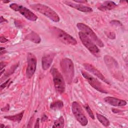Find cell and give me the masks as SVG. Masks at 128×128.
<instances>
[{
  "mask_svg": "<svg viewBox=\"0 0 128 128\" xmlns=\"http://www.w3.org/2000/svg\"><path fill=\"white\" fill-rule=\"evenodd\" d=\"M6 52V50H5V48H2V47H1L0 48V55H2V52Z\"/></svg>",
  "mask_w": 128,
  "mask_h": 128,
  "instance_id": "obj_31",
  "label": "cell"
},
{
  "mask_svg": "<svg viewBox=\"0 0 128 128\" xmlns=\"http://www.w3.org/2000/svg\"><path fill=\"white\" fill-rule=\"evenodd\" d=\"M30 8L46 17L49 18L51 20L57 22L60 20L58 15L50 7L41 4H33L30 6Z\"/></svg>",
  "mask_w": 128,
  "mask_h": 128,
  "instance_id": "obj_2",
  "label": "cell"
},
{
  "mask_svg": "<svg viewBox=\"0 0 128 128\" xmlns=\"http://www.w3.org/2000/svg\"><path fill=\"white\" fill-rule=\"evenodd\" d=\"M52 76L54 86L56 92L61 94L64 92L66 88L65 82L62 74L56 68H53L50 70Z\"/></svg>",
  "mask_w": 128,
  "mask_h": 128,
  "instance_id": "obj_4",
  "label": "cell"
},
{
  "mask_svg": "<svg viewBox=\"0 0 128 128\" xmlns=\"http://www.w3.org/2000/svg\"><path fill=\"white\" fill-rule=\"evenodd\" d=\"M0 126V128H4V126L3 124H1Z\"/></svg>",
  "mask_w": 128,
  "mask_h": 128,
  "instance_id": "obj_35",
  "label": "cell"
},
{
  "mask_svg": "<svg viewBox=\"0 0 128 128\" xmlns=\"http://www.w3.org/2000/svg\"><path fill=\"white\" fill-rule=\"evenodd\" d=\"M112 112H113L114 113H118V112H120V110H117V109H115V108H112Z\"/></svg>",
  "mask_w": 128,
  "mask_h": 128,
  "instance_id": "obj_32",
  "label": "cell"
},
{
  "mask_svg": "<svg viewBox=\"0 0 128 128\" xmlns=\"http://www.w3.org/2000/svg\"><path fill=\"white\" fill-rule=\"evenodd\" d=\"M9 108H10V106L8 104H7L4 108V110L3 109H1V110L2 111H4V112H7L9 110Z\"/></svg>",
  "mask_w": 128,
  "mask_h": 128,
  "instance_id": "obj_28",
  "label": "cell"
},
{
  "mask_svg": "<svg viewBox=\"0 0 128 128\" xmlns=\"http://www.w3.org/2000/svg\"><path fill=\"white\" fill-rule=\"evenodd\" d=\"M8 41V40L6 39L5 37L2 36L0 37V42L4 43V42H6Z\"/></svg>",
  "mask_w": 128,
  "mask_h": 128,
  "instance_id": "obj_26",
  "label": "cell"
},
{
  "mask_svg": "<svg viewBox=\"0 0 128 128\" xmlns=\"http://www.w3.org/2000/svg\"><path fill=\"white\" fill-rule=\"evenodd\" d=\"M84 108H85V110H86V112H88V114L89 116L92 119V120H94V114L92 112V110H91L90 107L89 106L88 104H86L84 106Z\"/></svg>",
  "mask_w": 128,
  "mask_h": 128,
  "instance_id": "obj_22",
  "label": "cell"
},
{
  "mask_svg": "<svg viewBox=\"0 0 128 128\" xmlns=\"http://www.w3.org/2000/svg\"><path fill=\"white\" fill-rule=\"evenodd\" d=\"M24 112V110H23L22 112H20V113H18L15 115L5 116H4V118H6L7 120H8L10 121L20 122L22 118Z\"/></svg>",
  "mask_w": 128,
  "mask_h": 128,
  "instance_id": "obj_18",
  "label": "cell"
},
{
  "mask_svg": "<svg viewBox=\"0 0 128 128\" xmlns=\"http://www.w3.org/2000/svg\"><path fill=\"white\" fill-rule=\"evenodd\" d=\"M76 26L81 32L85 34L97 46L100 47H103L104 46L102 42L98 37L96 34L90 27L82 22L78 23Z\"/></svg>",
  "mask_w": 128,
  "mask_h": 128,
  "instance_id": "obj_5",
  "label": "cell"
},
{
  "mask_svg": "<svg viewBox=\"0 0 128 128\" xmlns=\"http://www.w3.org/2000/svg\"><path fill=\"white\" fill-rule=\"evenodd\" d=\"M54 54H50L44 56L42 59V66L44 70H47L50 66L53 61Z\"/></svg>",
  "mask_w": 128,
  "mask_h": 128,
  "instance_id": "obj_14",
  "label": "cell"
},
{
  "mask_svg": "<svg viewBox=\"0 0 128 128\" xmlns=\"http://www.w3.org/2000/svg\"><path fill=\"white\" fill-rule=\"evenodd\" d=\"M79 38L82 44L94 55L96 56L100 52V50L96 44L84 33L80 32H78Z\"/></svg>",
  "mask_w": 128,
  "mask_h": 128,
  "instance_id": "obj_7",
  "label": "cell"
},
{
  "mask_svg": "<svg viewBox=\"0 0 128 128\" xmlns=\"http://www.w3.org/2000/svg\"><path fill=\"white\" fill-rule=\"evenodd\" d=\"M64 3L66 4L68 6H69L72 8H75L80 12H92V10L91 8L82 5L80 4H75L74 2H72L68 1H63Z\"/></svg>",
  "mask_w": 128,
  "mask_h": 128,
  "instance_id": "obj_13",
  "label": "cell"
},
{
  "mask_svg": "<svg viewBox=\"0 0 128 128\" xmlns=\"http://www.w3.org/2000/svg\"><path fill=\"white\" fill-rule=\"evenodd\" d=\"M0 24H2V22H7L8 21L6 20L5 18H3V16H0Z\"/></svg>",
  "mask_w": 128,
  "mask_h": 128,
  "instance_id": "obj_30",
  "label": "cell"
},
{
  "mask_svg": "<svg viewBox=\"0 0 128 128\" xmlns=\"http://www.w3.org/2000/svg\"><path fill=\"white\" fill-rule=\"evenodd\" d=\"M72 110L77 121L82 126H86L88 124V120L85 116L83 110L76 102H73L72 104Z\"/></svg>",
  "mask_w": 128,
  "mask_h": 128,
  "instance_id": "obj_6",
  "label": "cell"
},
{
  "mask_svg": "<svg viewBox=\"0 0 128 128\" xmlns=\"http://www.w3.org/2000/svg\"><path fill=\"white\" fill-rule=\"evenodd\" d=\"M60 66L66 82L70 84L74 74V65L72 61L68 58H63L60 62Z\"/></svg>",
  "mask_w": 128,
  "mask_h": 128,
  "instance_id": "obj_1",
  "label": "cell"
},
{
  "mask_svg": "<svg viewBox=\"0 0 128 128\" xmlns=\"http://www.w3.org/2000/svg\"><path fill=\"white\" fill-rule=\"evenodd\" d=\"M64 106V104L61 100H58L52 103L50 105V108L52 110H56L62 109Z\"/></svg>",
  "mask_w": 128,
  "mask_h": 128,
  "instance_id": "obj_21",
  "label": "cell"
},
{
  "mask_svg": "<svg viewBox=\"0 0 128 128\" xmlns=\"http://www.w3.org/2000/svg\"><path fill=\"white\" fill-rule=\"evenodd\" d=\"M10 79L8 80L5 82H4V84H2L0 85V90H2V89H4V88H5L7 86V85H8V82H10Z\"/></svg>",
  "mask_w": 128,
  "mask_h": 128,
  "instance_id": "obj_24",
  "label": "cell"
},
{
  "mask_svg": "<svg viewBox=\"0 0 128 128\" xmlns=\"http://www.w3.org/2000/svg\"><path fill=\"white\" fill-rule=\"evenodd\" d=\"M39 122H40V118H38L36 119V124H35V126H34V128H39L40 126H39Z\"/></svg>",
  "mask_w": 128,
  "mask_h": 128,
  "instance_id": "obj_27",
  "label": "cell"
},
{
  "mask_svg": "<svg viewBox=\"0 0 128 128\" xmlns=\"http://www.w3.org/2000/svg\"><path fill=\"white\" fill-rule=\"evenodd\" d=\"M50 30L56 38L66 44L76 45L78 43L76 40L72 36L58 28L52 26L50 28Z\"/></svg>",
  "mask_w": 128,
  "mask_h": 128,
  "instance_id": "obj_3",
  "label": "cell"
},
{
  "mask_svg": "<svg viewBox=\"0 0 128 128\" xmlns=\"http://www.w3.org/2000/svg\"><path fill=\"white\" fill-rule=\"evenodd\" d=\"M10 7L11 9L16 12H18L27 20L30 21L34 22L38 19V16L34 14L26 8L23 6L22 5L13 3L10 5Z\"/></svg>",
  "mask_w": 128,
  "mask_h": 128,
  "instance_id": "obj_8",
  "label": "cell"
},
{
  "mask_svg": "<svg viewBox=\"0 0 128 128\" xmlns=\"http://www.w3.org/2000/svg\"><path fill=\"white\" fill-rule=\"evenodd\" d=\"M28 66L26 69V76L28 78H31L34 74L36 68L37 60L35 56L32 53H28L27 56Z\"/></svg>",
  "mask_w": 128,
  "mask_h": 128,
  "instance_id": "obj_9",
  "label": "cell"
},
{
  "mask_svg": "<svg viewBox=\"0 0 128 128\" xmlns=\"http://www.w3.org/2000/svg\"><path fill=\"white\" fill-rule=\"evenodd\" d=\"M84 66L86 70H87L88 71L92 73L95 76L98 77V78H100V80H102L104 82L106 83L107 84H110V82L104 76V75L92 65L90 64L85 63V64H84Z\"/></svg>",
  "mask_w": 128,
  "mask_h": 128,
  "instance_id": "obj_11",
  "label": "cell"
},
{
  "mask_svg": "<svg viewBox=\"0 0 128 128\" xmlns=\"http://www.w3.org/2000/svg\"><path fill=\"white\" fill-rule=\"evenodd\" d=\"M6 64V63L4 62H0V70H2V69L3 68H4V67L6 66V64Z\"/></svg>",
  "mask_w": 128,
  "mask_h": 128,
  "instance_id": "obj_29",
  "label": "cell"
},
{
  "mask_svg": "<svg viewBox=\"0 0 128 128\" xmlns=\"http://www.w3.org/2000/svg\"><path fill=\"white\" fill-rule=\"evenodd\" d=\"M25 38L36 44H39L41 41L40 36L34 32H32L28 34Z\"/></svg>",
  "mask_w": 128,
  "mask_h": 128,
  "instance_id": "obj_17",
  "label": "cell"
},
{
  "mask_svg": "<svg viewBox=\"0 0 128 128\" xmlns=\"http://www.w3.org/2000/svg\"><path fill=\"white\" fill-rule=\"evenodd\" d=\"M110 23L114 25H119V26L122 25L121 22L118 20H112L110 22Z\"/></svg>",
  "mask_w": 128,
  "mask_h": 128,
  "instance_id": "obj_25",
  "label": "cell"
},
{
  "mask_svg": "<svg viewBox=\"0 0 128 128\" xmlns=\"http://www.w3.org/2000/svg\"><path fill=\"white\" fill-rule=\"evenodd\" d=\"M104 61L109 68H118V64L116 61L110 56H105L104 58Z\"/></svg>",
  "mask_w": 128,
  "mask_h": 128,
  "instance_id": "obj_16",
  "label": "cell"
},
{
  "mask_svg": "<svg viewBox=\"0 0 128 128\" xmlns=\"http://www.w3.org/2000/svg\"><path fill=\"white\" fill-rule=\"evenodd\" d=\"M107 36L108 38H110V39H114L116 38V35H115V34L112 32H108L107 34Z\"/></svg>",
  "mask_w": 128,
  "mask_h": 128,
  "instance_id": "obj_23",
  "label": "cell"
},
{
  "mask_svg": "<svg viewBox=\"0 0 128 128\" xmlns=\"http://www.w3.org/2000/svg\"><path fill=\"white\" fill-rule=\"evenodd\" d=\"M96 118L98 120V121L104 126H108L110 124V122L104 116L99 114H96Z\"/></svg>",
  "mask_w": 128,
  "mask_h": 128,
  "instance_id": "obj_19",
  "label": "cell"
},
{
  "mask_svg": "<svg viewBox=\"0 0 128 128\" xmlns=\"http://www.w3.org/2000/svg\"><path fill=\"white\" fill-rule=\"evenodd\" d=\"M81 73L83 77L88 80L90 84L93 88H94V89H96V90L100 92L107 93V92L102 88L101 83L97 79H96V78H94L92 76H91L88 73L86 72L82 71Z\"/></svg>",
  "mask_w": 128,
  "mask_h": 128,
  "instance_id": "obj_10",
  "label": "cell"
},
{
  "mask_svg": "<svg viewBox=\"0 0 128 128\" xmlns=\"http://www.w3.org/2000/svg\"><path fill=\"white\" fill-rule=\"evenodd\" d=\"M104 100L108 104L114 106H122L127 104V102L125 100L112 96H106L104 98Z\"/></svg>",
  "mask_w": 128,
  "mask_h": 128,
  "instance_id": "obj_12",
  "label": "cell"
},
{
  "mask_svg": "<svg viewBox=\"0 0 128 128\" xmlns=\"http://www.w3.org/2000/svg\"><path fill=\"white\" fill-rule=\"evenodd\" d=\"M117 5L112 1H105L100 4L98 6V8L102 11H106L112 10L116 8Z\"/></svg>",
  "mask_w": 128,
  "mask_h": 128,
  "instance_id": "obj_15",
  "label": "cell"
},
{
  "mask_svg": "<svg viewBox=\"0 0 128 128\" xmlns=\"http://www.w3.org/2000/svg\"><path fill=\"white\" fill-rule=\"evenodd\" d=\"M74 2H80V3H84V2H86V1H81V0H80V1L76 0V1H74Z\"/></svg>",
  "mask_w": 128,
  "mask_h": 128,
  "instance_id": "obj_33",
  "label": "cell"
},
{
  "mask_svg": "<svg viewBox=\"0 0 128 128\" xmlns=\"http://www.w3.org/2000/svg\"><path fill=\"white\" fill-rule=\"evenodd\" d=\"M10 1H8V0H4V1H3V2H4V3H8L9 2H10Z\"/></svg>",
  "mask_w": 128,
  "mask_h": 128,
  "instance_id": "obj_34",
  "label": "cell"
},
{
  "mask_svg": "<svg viewBox=\"0 0 128 128\" xmlns=\"http://www.w3.org/2000/svg\"><path fill=\"white\" fill-rule=\"evenodd\" d=\"M64 120L62 116L60 117L58 119L56 120L52 126V128H64Z\"/></svg>",
  "mask_w": 128,
  "mask_h": 128,
  "instance_id": "obj_20",
  "label": "cell"
}]
</instances>
